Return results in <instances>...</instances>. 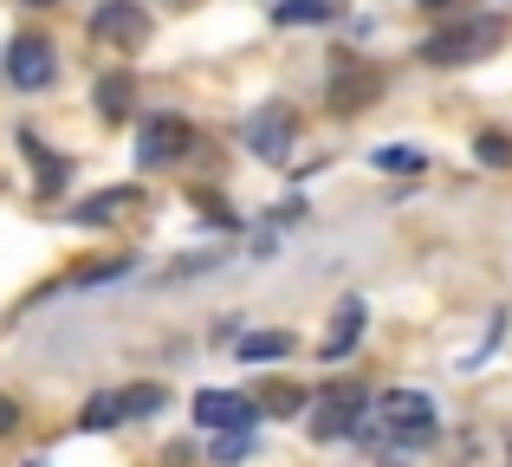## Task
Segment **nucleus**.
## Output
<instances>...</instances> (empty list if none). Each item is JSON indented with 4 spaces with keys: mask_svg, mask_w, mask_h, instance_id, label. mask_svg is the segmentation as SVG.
Masks as SVG:
<instances>
[{
    "mask_svg": "<svg viewBox=\"0 0 512 467\" xmlns=\"http://www.w3.org/2000/svg\"><path fill=\"white\" fill-rule=\"evenodd\" d=\"M435 435V403L422 390H383L363 422V442H383V448H415Z\"/></svg>",
    "mask_w": 512,
    "mask_h": 467,
    "instance_id": "1",
    "label": "nucleus"
},
{
    "mask_svg": "<svg viewBox=\"0 0 512 467\" xmlns=\"http://www.w3.org/2000/svg\"><path fill=\"white\" fill-rule=\"evenodd\" d=\"M370 390L363 383H325L312 403V435L318 442H344V435H363V422H370Z\"/></svg>",
    "mask_w": 512,
    "mask_h": 467,
    "instance_id": "2",
    "label": "nucleus"
},
{
    "mask_svg": "<svg viewBox=\"0 0 512 467\" xmlns=\"http://www.w3.org/2000/svg\"><path fill=\"white\" fill-rule=\"evenodd\" d=\"M195 422L208 435H253V422H260V403L240 390H201L195 396Z\"/></svg>",
    "mask_w": 512,
    "mask_h": 467,
    "instance_id": "3",
    "label": "nucleus"
},
{
    "mask_svg": "<svg viewBox=\"0 0 512 467\" xmlns=\"http://www.w3.org/2000/svg\"><path fill=\"white\" fill-rule=\"evenodd\" d=\"M188 150H195V137H188L182 117H150V124L137 130V163L143 169H175Z\"/></svg>",
    "mask_w": 512,
    "mask_h": 467,
    "instance_id": "4",
    "label": "nucleus"
},
{
    "mask_svg": "<svg viewBox=\"0 0 512 467\" xmlns=\"http://www.w3.org/2000/svg\"><path fill=\"white\" fill-rule=\"evenodd\" d=\"M500 39V20H480V26H448V33H435L422 46L428 65H461V59H480V52Z\"/></svg>",
    "mask_w": 512,
    "mask_h": 467,
    "instance_id": "5",
    "label": "nucleus"
},
{
    "mask_svg": "<svg viewBox=\"0 0 512 467\" xmlns=\"http://www.w3.org/2000/svg\"><path fill=\"white\" fill-rule=\"evenodd\" d=\"M292 130H299V124H292L286 104H260V111L247 117V150L266 156V163H286V156H292Z\"/></svg>",
    "mask_w": 512,
    "mask_h": 467,
    "instance_id": "6",
    "label": "nucleus"
},
{
    "mask_svg": "<svg viewBox=\"0 0 512 467\" xmlns=\"http://www.w3.org/2000/svg\"><path fill=\"white\" fill-rule=\"evenodd\" d=\"M52 72H59V59H52L46 39L26 33V39H13V46H7V78H13L20 91H46V85H52Z\"/></svg>",
    "mask_w": 512,
    "mask_h": 467,
    "instance_id": "7",
    "label": "nucleus"
},
{
    "mask_svg": "<svg viewBox=\"0 0 512 467\" xmlns=\"http://www.w3.org/2000/svg\"><path fill=\"white\" fill-rule=\"evenodd\" d=\"M91 33L111 39V46H143V39H150V13H143L137 0H104V7L91 13Z\"/></svg>",
    "mask_w": 512,
    "mask_h": 467,
    "instance_id": "8",
    "label": "nucleus"
},
{
    "mask_svg": "<svg viewBox=\"0 0 512 467\" xmlns=\"http://www.w3.org/2000/svg\"><path fill=\"white\" fill-rule=\"evenodd\" d=\"M363 299H344L338 312H331V331H325V344H318V357H331V364H338V357H350L357 351V338H363Z\"/></svg>",
    "mask_w": 512,
    "mask_h": 467,
    "instance_id": "9",
    "label": "nucleus"
},
{
    "mask_svg": "<svg viewBox=\"0 0 512 467\" xmlns=\"http://www.w3.org/2000/svg\"><path fill=\"white\" fill-rule=\"evenodd\" d=\"M130 98H137V78H130V72L98 78V117H104V124H124V117H130Z\"/></svg>",
    "mask_w": 512,
    "mask_h": 467,
    "instance_id": "10",
    "label": "nucleus"
},
{
    "mask_svg": "<svg viewBox=\"0 0 512 467\" xmlns=\"http://www.w3.org/2000/svg\"><path fill=\"white\" fill-rule=\"evenodd\" d=\"M370 163L383 169V176H422L428 156L415 150V143H383V150H370Z\"/></svg>",
    "mask_w": 512,
    "mask_h": 467,
    "instance_id": "11",
    "label": "nucleus"
},
{
    "mask_svg": "<svg viewBox=\"0 0 512 467\" xmlns=\"http://www.w3.org/2000/svg\"><path fill=\"white\" fill-rule=\"evenodd\" d=\"M234 351H240V364H273V357L292 351V338H286V331H247Z\"/></svg>",
    "mask_w": 512,
    "mask_h": 467,
    "instance_id": "12",
    "label": "nucleus"
},
{
    "mask_svg": "<svg viewBox=\"0 0 512 467\" xmlns=\"http://www.w3.org/2000/svg\"><path fill=\"white\" fill-rule=\"evenodd\" d=\"M130 202H137V189H104V195H91V202L78 208V221H85V228H104V221H117Z\"/></svg>",
    "mask_w": 512,
    "mask_h": 467,
    "instance_id": "13",
    "label": "nucleus"
},
{
    "mask_svg": "<svg viewBox=\"0 0 512 467\" xmlns=\"http://www.w3.org/2000/svg\"><path fill=\"white\" fill-rule=\"evenodd\" d=\"M78 422H85V429H117V422H130V416H124V390H104V396H91V403H85V416H78Z\"/></svg>",
    "mask_w": 512,
    "mask_h": 467,
    "instance_id": "14",
    "label": "nucleus"
},
{
    "mask_svg": "<svg viewBox=\"0 0 512 467\" xmlns=\"http://www.w3.org/2000/svg\"><path fill=\"white\" fill-rule=\"evenodd\" d=\"M273 20L279 26H318V20H331V0H279Z\"/></svg>",
    "mask_w": 512,
    "mask_h": 467,
    "instance_id": "15",
    "label": "nucleus"
},
{
    "mask_svg": "<svg viewBox=\"0 0 512 467\" xmlns=\"http://www.w3.org/2000/svg\"><path fill=\"white\" fill-rule=\"evenodd\" d=\"M163 403H169L163 383H130V390H124V416H130V422H137V416H156Z\"/></svg>",
    "mask_w": 512,
    "mask_h": 467,
    "instance_id": "16",
    "label": "nucleus"
},
{
    "mask_svg": "<svg viewBox=\"0 0 512 467\" xmlns=\"http://www.w3.org/2000/svg\"><path fill=\"white\" fill-rule=\"evenodd\" d=\"M474 156L487 169H512V137H506V130H480V137H474Z\"/></svg>",
    "mask_w": 512,
    "mask_h": 467,
    "instance_id": "17",
    "label": "nucleus"
},
{
    "mask_svg": "<svg viewBox=\"0 0 512 467\" xmlns=\"http://www.w3.org/2000/svg\"><path fill=\"white\" fill-rule=\"evenodd\" d=\"M247 448H253V435H214V467L247 461Z\"/></svg>",
    "mask_w": 512,
    "mask_h": 467,
    "instance_id": "18",
    "label": "nucleus"
},
{
    "mask_svg": "<svg viewBox=\"0 0 512 467\" xmlns=\"http://www.w3.org/2000/svg\"><path fill=\"white\" fill-rule=\"evenodd\" d=\"M130 260H104V266H85V273H72V286H104V279H124Z\"/></svg>",
    "mask_w": 512,
    "mask_h": 467,
    "instance_id": "19",
    "label": "nucleus"
},
{
    "mask_svg": "<svg viewBox=\"0 0 512 467\" xmlns=\"http://www.w3.org/2000/svg\"><path fill=\"white\" fill-rule=\"evenodd\" d=\"M260 409H305V390H292V383H273Z\"/></svg>",
    "mask_w": 512,
    "mask_h": 467,
    "instance_id": "20",
    "label": "nucleus"
},
{
    "mask_svg": "<svg viewBox=\"0 0 512 467\" xmlns=\"http://www.w3.org/2000/svg\"><path fill=\"white\" fill-rule=\"evenodd\" d=\"M201 215H208L214 228H240V215H234V208H227V202H201Z\"/></svg>",
    "mask_w": 512,
    "mask_h": 467,
    "instance_id": "21",
    "label": "nucleus"
},
{
    "mask_svg": "<svg viewBox=\"0 0 512 467\" xmlns=\"http://www.w3.org/2000/svg\"><path fill=\"white\" fill-rule=\"evenodd\" d=\"M13 422H20V409H13V396H0V435H13Z\"/></svg>",
    "mask_w": 512,
    "mask_h": 467,
    "instance_id": "22",
    "label": "nucleus"
},
{
    "mask_svg": "<svg viewBox=\"0 0 512 467\" xmlns=\"http://www.w3.org/2000/svg\"><path fill=\"white\" fill-rule=\"evenodd\" d=\"M26 7H52V0H26Z\"/></svg>",
    "mask_w": 512,
    "mask_h": 467,
    "instance_id": "23",
    "label": "nucleus"
}]
</instances>
